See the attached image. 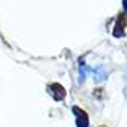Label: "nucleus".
Wrapping results in <instances>:
<instances>
[{
	"label": "nucleus",
	"instance_id": "3",
	"mask_svg": "<svg viewBox=\"0 0 127 127\" xmlns=\"http://www.w3.org/2000/svg\"><path fill=\"white\" fill-rule=\"evenodd\" d=\"M124 26H126V18L124 16H119L117 18V28L114 30V36H122V33H124Z\"/></svg>",
	"mask_w": 127,
	"mask_h": 127
},
{
	"label": "nucleus",
	"instance_id": "1",
	"mask_svg": "<svg viewBox=\"0 0 127 127\" xmlns=\"http://www.w3.org/2000/svg\"><path fill=\"white\" fill-rule=\"evenodd\" d=\"M49 91H51V95L56 99H64V96H65V90H64V86L59 85V83H52V85L49 86Z\"/></svg>",
	"mask_w": 127,
	"mask_h": 127
},
{
	"label": "nucleus",
	"instance_id": "2",
	"mask_svg": "<svg viewBox=\"0 0 127 127\" xmlns=\"http://www.w3.org/2000/svg\"><path fill=\"white\" fill-rule=\"evenodd\" d=\"M73 112L77 114V126L78 127H86L88 126V117L85 111H80L78 108H73Z\"/></svg>",
	"mask_w": 127,
	"mask_h": 127
},
{
	"label": "nucleus",
	"instance_id": "4",
	"mask_svg": "<svg viewBox=\"0 0 127 127\" xmlns=\"http://www.w3.org/2000/svg\"><path fill=\"white\" fill-rule=\"evenodd\" d=\"M124 7H126V8H127V0H126V2H124Z\"/></svg>",
	"mask_w": 127,
	"mask_h": 127
}]
</instances>
